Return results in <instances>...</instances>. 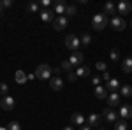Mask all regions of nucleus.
I'll list each match as a JSON object with an SVG mask.
<instances>
[{
	"instance_id": "nucleus-6",
	"label": "nucleus",
	"mask_w": 132,
	"mask_h": 130,
	"mask_svg": "<svg viewBox=\"0 0 132 130\" xmlns=\"http://www.w3.org/2000/svg\"><path fill=\"white\" fill-rule=\"evenodd\" d=\"M116 12L118 14H130L132 12V4L127 0H122L118 5H116Z\"/></svg>"
},
{
	"instance_id": "nucleus-9",
	"label": "nucleus",
	"mask_w": 132,
	"mask_h": 130,
	"mask_svg": "<svg viewBox=\"0 0 132 130\" xmlns=\"http://www.w3.org/2000/svg\"><path fill=\"white\" fill-rule=\"evenodd\" d=\"M109 23H111V27H113V28H114L116 32L125 30V27H127V23H125V21H123L122 18H118V16H113Z\"/></svg>"
},
{
	"instance_id": "nucleus-4",
	"label": "nucleus",
	"mask_w": 132,
	"mask_h": 130,
	"mask_svg": "<svg viewBox=\"0 0 132 130\" xmlns=\"http://www.w3.org/2000/svg\"><path fill=\"white\" fill-rule=\"evenodd\" d=\"M83 60H85V55H83L81 51H72V55L69 56V62H71L72 67H79V65H83Z\"/></svg>"
},
{
	"instance_id": "nucleus-40",
	"label": "nucleus",
	"mask_w": 132,
	"mask_h": 130,
	"mask_svg": "<svg viewBox=\"0 0 132 130\" xmlns=\"http://www.w3.org/2000/svg\"><path fill=\"white\" fill-rule=\"evenodd\" d=\"M62 130H72V127H63Z\"/></svg>"
},
{
	"instance_id": "nucleus-16",
	"label": "nucleus",
	"mask_w": 132,
	"mask_h": 130,
	"mask_svg": "<svg viewBox=\"0 0 132 130\" xmlns=\"http://www.w3.org/2000/svg\"><path fill=\"white\" fill-rule=\"evenodd\" d=\"M65 11H67V4H65L63 0H58V2H55V14L65 16Z\"/></svg>"
},
{
	"instance_id": "nucleus-38",
	"label": "nucleus",
	"mask_w": 132,
	"mask_h": 130,
	"mask_svg": "<svg viewBox=\"0 0 132 130\" xmlns=\"http://www.w3.org/2000/svg\"><path fill=\"white\" fill-rule=\"evenodd\" d=\"M79 130H92V127L86 123V125H81V128H79Z\"/></svg>"
},
{
	"instance_id": "nucleus-7",
	"label": "nucleus",
	"mask_w": 132,
	"mask_h": 130,
	"mask_svg": "<svg viewBox=\"0 0 132 130\" xmlns=\"http://www.w3.org/2000/svg\"><path fill=\"white\" fill-rule=\"evenodd\" d=\"M0 106H2L4 111H12L14 109V99H12L11 95H5V97L0 99Z\"/></svg>"
},
{
	"instance_id": "nucleus-24",
	"label": "nucleus",
	"mask_w": 132,
	"mask_h": 130,
	"mask_svg": "<svg viewBox=\"0 0 132 130\" xmlns=\"http://www.w3.org/2000/svg\"><path fill=\"white\" fill-rule=\"evenodd\" d=\"M114 130H127V121L125 120H118L114 123Z\"/></svg>"
},
{
	"instance_id": "nucleus-36",
	"label": "nucleus",
	"mask_w": 132,
	"mask_h": 130,
	"mask_svg": "<svg viewBox=\"0 0 132 130\" xmlns=\"http://www.w3.org/2000/svg\"><path fill=\"white\" fill-rule=\"evenodd\" d=\"M76 77H78L76 72H69V81H76Z\"/></svg>"
},
{
	"instance_id": "nucleus-15",
	"label": "nucleus",
	"mask_w": 132,
	"mask_h": 130,
	"mask_svg": "<svg viewBox=\"0 0 132 130\" xmlns=\"http://www.w3.org/2000/svg\"><path fill=\"white\" fill-rule=\"evenodd\" d=\"M39 14H41V20H42V21H46V23H53V21H55V12H51L50 9L41 11Z\"/></svg>"
},
{
	"instance_id": "nucleus-25",
	"label": "nucleus",
	"mask_w": 132,
	"mask_h": 130,
	"mask_svg": "<svg viewBox=\"0 0 132 130\" xmlns=\"http://www.w3.org/2000/svg\"><path fill=\"white\" fill-rule=\"evenodd\" d=\"M81 44H83V46H90V44H92L90 33H83V35H81Z\"/></svg>"
},
{
	"instance_id": "nucleus-34",
	"label": "nucleus",
	"mask_w": 132,
	"mask_h": 130,
	"mask_svg": "<svg viewBox=\"0 0 132 130\" xmlns=\"http://www.w3.org/2000/svg\"><path fill=\"white\" fill-rule=\"evenodd\" d=\"M0 4H2V7H4V9H9V7H12V0H2Z\"/></svg>"
},
{
	"instance_id": "nucleus-31",
	"label": "nucleus",
	"mask_w": 132,
	"mask_h": 130,
	"mask_svg": "<svg viewBox=\"0 0 132 130\" xmlns=\"http://www.w3.org/2000/svg\"><path fill=\"white\" fill-rule=\"evenodd\" d=\"M7 91H9L7 84H5V83H0V95H2V97H5V95H7Z\"/></svg>"
},
{
	"instance_id": "nucleus-22",
	"label": "nucleus",
	"mask_w": 132,
	"mask_h": 130,
	"mask_svg": "<svg viewBox=\"0 0 132 130\" xmlns=\"http://www.w3.org/2000/svg\"><path fill=\"white\" fill-rule=\"evenodd\" d=\"M122 70L125 72V74H130V72H132V56H129V58H125V60H123Z\"/></svg>"
},
{
	"instance_id": "nucleus-30",
	"label": "nucleus",
	"mask_w": 132,
	"mask_h": 130,
	"mask_svg": "<svg viewBox=\"0 0 132 130\" xmlns=\"http://www.w3.org/2000/svg\"><path fill=\"white\" fill-rule=\"evenodd\" d=\"M95 67H97V70H101V72H106V70H108V63H104V62H97Z\"/></svg>"
},
{
	"instance_id": "nucleus-11",
	"label": "nucleus",
	"mask_w": 132,
	"mask_h": 130,
	"mask_svg": "<svg viewBox=\"0 0 132 130\" xmlns=\"http://www.w3.org/2000/svg\"><path fill=\"white\" fill-rule=\"evenodd\" d=\"M101 121H102V116H101V114H97V112H92L90 116L86 118V123H88L90 127H99Z\"/></svg>"
},
{
	"instance_id": "nucleus-32",
	"label": "nucleus",
	"mask_w": 132,
	"mask_h": 130,
	"mask_svg": "<svg viewBox=\"0 0 132 130\" xmlns=\"http://www.w3.org/2000/svg\"><path fill=\"white\" fill-rule=\"evenodd\" d=\"M7 130H21V127H20V123H18V121H11L9 127H7Z\"/></svg>"
},
{
	"instance_id": "nucleus-37",
	"label": "nucleus",
	"mask_w": 132,
	"mask_h": 130,
	"mask_svg": "<svg viewBox=\"0 0 132 130\" xmlns=\"http://www.w3.org/2000/svg\"><path fill=\"white\" fill-rule=\"evenodd\" d=\"M41 4L44 5V7H50V5H51V0H42Z\"/></svg>"
},
{
	"instance_id": "nucleus-14",
	"label": "nucleus",
	"mask_w": 132,
	"mask_h": 130,
	"mask_svg": "<svg viewBox=\"0 0 132 130\" xmlns=\"http://www.w3.org/2000/svg\"><path fill=\"white\" fill-rule=\"evenodd\" d=\"M120 100H122V95L116 91V93H109V97H108V104H109V107H116L118 104H120Z\"/></svg>"
},
{
	"instance_id": "nucleus-27",
	"label": "nucleus",
	"mask_w": 132,
	"mask_h": 130,
	"mask_svg": "<svg viewBox=\"0 0 132 130\" xmlns=\"http://www.w3.org/2000/svg\"><path fill=\"white\" fill-rule=\"evenodd\" d=\"M76 14H78V9H76V5H67L65 16H76Z\"/></svg>"
},
{
	"instance_id": "nucleus-1",
	"label": "nucleus",
	"mask_w": 132,
	"mask_h": 130,
	"mask_svg": "<svg viewBox=\"0 0 132 130\" xmlns=\"http://www.w3.org/2000/svg\"><path fill=\"white\" fill-rule=\"evenodd\" d=\"M35 77L37 79H41V81H50L51 79V76H53V69H51L48 63H42V65H39L37 69H35Z\"/></svg>"
},
{
	"instance_id": "nucleus-10",
	"label": "nucleus",
	"mask_w": 132,
	"mask_h": 130,
	"mask_svg": "<svg viewBox=\"0 0 132 130\" xmlns=\"http://www.w3.org/2000/svg\"><path fill=\"white\" fill-rule=\"evenodd\" d=\"M118 116H122V120H129V118H132V106L130 104H123V106H120Z\"/></svg>"
},
{
	"instance_id": "nucleus-2",
	"label": "nucleus",
	"mask_w": 132,
	"mask_h": 130,
	"mask_svg": "<svg viewBox=\"0 0 132 130\" xmlns=\"http://www.w3.org/2000/svg\"><path fill=\"white\" fill-rule=\"evenodd\" d=\"M106 25H108V18H106V14L102 12V14H95L93 18H92V28L97 32H101L106 28Z\"/></svg>"
},
{
	"instance_id": "nucleus-17",
	"label": "nucleus",
	"mask_w": 132,
	"mask_h": 130,
	"mask_svg": "<svg viewBox=\"0 0 132 130\" xmlns=\"http://www.w3.org/2000/svg\"><path fill=\"white\" fill-rule=\"evenodd\" d=\"M106 88H108V91H111V93H116L118 88H122V86H120V81L118 79H109L106 83Z\"/></svg>"
},
{
	"instance_id": "nucleus-21",
	"label": "nucleus",
	"mask_w": 132,
	"mask_h": 130,
	"mask_svg": "<svg viewBox=\"0 0 132 130\" xmlns=\"http://www.w3.org/2000/svg\"><path fill=\"white\" fill-rule=\"evenodd\" d=\"M14 79H16V83H18V84H25V83L28 81V77H27V74H25L23 70H16Z\"/></svg>"
},
{
	"instance_id": "nucleus-28",
	"label": "nucleus",
	"mask_w": 132,
	"mask_h": 130,
	"mask_svg": "<svg viewBox=\"0 0 132 130\" xmlns=\"http://www.w3.org/2000/svg\"><path fill=\"white\" fill-rule=\"evenodd\" d=\"M109 58H111L113 62H118V58H120V51L116 49V48H113L111 53H109Z\"/></svg>"
},
{
	"instance_id": "nucleus-26",
	"label": "nucleus",
	"mask_w": 132,
	"mask_h": 130,
	"mask_svg": "<svg viewBox=\"0 0 132 130\" xmlns=\"http://www.w3.org/2000/svg\"><path fill=\"white\" fill-rule=\"evenodd\" d=\"M60 69L67 70V72H72V70H74V67L71 65V62H69V60H63V62H62V65H60Z\"/></svg>"
},
{
	"instance_id": "nucleus-8",
	"label": "nucleus",
	"mask_w": 132,
	"mask_h": 130,
	"mask_svg": "<svg viewBox=\"0 0 132 130\" xmlns=\"http://www.w3.org/2000/svg\"><path fill=\"white\" fill-rule=\"evenodd\" d=\"M102 116L106 118V121H109V123H116V120H118V112H114L113 107H106V109L102 111Z\"/></svg>"
},
{
	"instance_id": "nucleus-42",
	"label": "nucleus",
	"mask_w": 132,
	"mask_h": 130,
	"mask_svg": "<svg viewBox=\"0 0 132 130\" xmlns=\"http://www.w3.org/2000/svg\"><path fill=\"white\" fill-rule=\"evenodd\" d=\"M130 25H132V21H130Z\"/></svg>"
},
{
	"instance_id": "nucleus-23",
	"label": "nucleus",
	"mask_w": 132,
	"mask_h": 130,
	"mask_svg": "<svg viewBox=\"0 0 132 130\" xmlns=\"http://www.w3.org/2000/svg\"><path fill=\"white\" fill-rule=\"evenodd\" d=\"M104 14H116V5L113 2H106L104 4Z\"/></svg>"
},
{
	"instance_id": "nucleus-20",
	"label": "nucleus",
	"mask_w": 132,
	"mask_h": 130,
	"mask_svg": "<svg viewBox=\"0 0 132 130\" xmlns=\"http://www.w3.org/2000/svg\"><path fill=\"white\" fill-rule=\"evenodd\" d=\"M71 121L74 123V125L81 127V125H85V116H83L81 112H74V114L71 116Z\"/></svg>"
},
{
	"instance_id": "nucleus-18",
	"label": "nucleus",
	"mask_w": 132,
	"mask_h": 130,
	"mask_svg": "<svg viewBox=\"0 0 132 130\" xmlns=\"http://www.w3.org/2000/svg\"><path fill=\"white\" fill-rule=\"evenodd\" d=\"M120 95L123 99H130L132 97V84H122L120 88Z\"/></svg>"
},
{
	"instance_id": "nucleus-3",
	"label": "nucleus",
	"mask_w": 132,
	"mask_h": 130,
	"mask_svg": "<svg viewBox=\"0 0 132 130\" xmlns=\"http://www.w3.org/2000/svg\"><path fill=\"white\" fill-rule=\"evenodd\" d=\"M65 46L71 51H79V46H81V39H78L76 35H67L65 37Z\"/></svg>"
},
{
	"instance_id": "nucleus-19",
	"label": "nucleus",
	"mask_w": 132,
	"mask_h": 130,
	"mask_svg": "<svg viewBox=\"0 0 132 130\" xmlns=\"http://www.w3.org/2000/svg\"><path fill=\"white\" fill-rule=\"evenodd\" d=\"M76 76H78V77H88V76H90V67L79 65V67L76 69Z\"/></svg>"
},
{
	"instance_id": "nucleus-33",
	"label": "nucleus",
	"mask_w": 132,
	"mask_h": 130,
	"mask_svg": "<svg viewBox=\"0 0 132 130\" xmlns=\"http://www.w3.org/2000/svg\"><path fill=\"white\" fill-rule=\"evenodd\" d=\"M101 81H102L101 76H93V77H92V84H95V86H101Z\"/></svg>"
},
{
	"instance_id": "nucleus-41",
	"label": "nucleus",
	"mask_w": 132,
	"mask_h": 130,
	"mask_svg": "<svg viewBox=\"0 0 132 130\" xmlns=\"http://www.w3.org/2000/svg\"><path fill=\"white\" fill-rule=\"evenodd\" d=\"M2 12H4V7H2V4H0V14H2Z\"/></svg>"
},
{
	"instance_id": "nucleus-12",
	"label": "nucleus",
	"mask_w": 132,
	"mask_h": 130,
	"mask_svg": "<svg viewBox=\"0 0 132 130\" xmlns=\"http://www.w3.org/2000/svg\"><path fill=\"white\" fill-rule=\"evenodd\" d=\"M50 86H51V90H55V91H58L63 88V81H62L60 76H55V77H51L50 79Z\"/></svg>"
},
{
	"instance_id": "nucleus-29",
	"label": "nucleus",
	"mask_w": 132,
	"mask_h": 130,
	"mask_svg": "<svg viewBox=\"0 0 132 130\" xmlns=\"http://www.w3.org/2000/svg\"><path fill=\"white\" fill-rule=\"evenodd\" d=\"M27 11H30V12H39V4H35V2H32L27 5Z\"/></svg>"
},
{
	"instance_id": "nucleus-13",
	"label": "nucleus",
	"mask_w": 132,
	"mask_h": 130,
	"mask_svg": "<svg viewBox=\"0 0 132 130\" xmlns=\"http://www.w3.org/2000/svg\"><path fill=\"white\" fill-rule=\"evenodd\" d=\"M93 93H95L97 99H101V100H104V99L108 100V97H109V91H108L106 86H95V91Z\"/></svg>"
},
{
	"instance_id": "nucleus-35",
	"label": "nucleus",
	"mask_w": 132,
	"mask_h": 130,
	"mask_svg": "<svg viewBox=\"0 0 132 130\" xmlns=\"http://www.w3.org/2000/svg\"><path fill=\"white\" fill-rule=\"evenodd\" d=\"M101 77H102V81H104V83H108V81L111 79V76H109V72H108V70H106V72H102Z\"/></svg>"
},
{
	"instance_id": "nucleus-39",
	"label": "nucleus",
	"mask_w": 132,
	"mask_h": 130,
	"mask_svg": "<svg viewBox=\"0 0 132 130\" xmlns=\"http://www.w3.org/2000/svg\"><path fill=\"white\" fill-rule=\"evenodd\" d=\"M60 72H62L60 67H58V69H53V74H55V76H60Z\"/></svg>"
},
{
	"instance_id": "nucleus-5",
	"label": "nucleus",
	"mask_w": 132,
	"mask_h": 130,
	"mask_svg": "<svg viewBox=\"0 0 132 130\" xmlns=\"http://www.w3.org/2000/svg\"><path fill=\"white\" fill-rule=\"evenodd\" d=\"M67 25H69V20H67V16H58V18H55V21H53V28H55L56 32L63 30Z\"/></svg>"
}]
</instances>
